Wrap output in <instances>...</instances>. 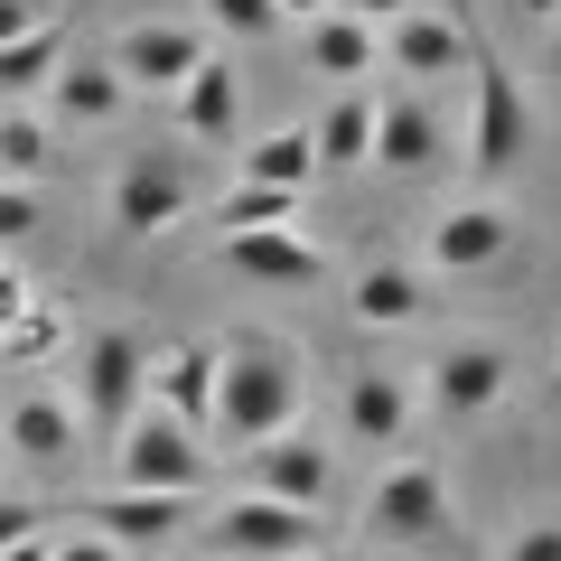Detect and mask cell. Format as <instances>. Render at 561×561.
Instances as JSON below:
<instances>
[{"label":"cell","instance_id":"1","mask_svg":"<svg viewBox=\"0 0 561 561\" xmlns=\"http://www.w3.org/2000/svg\"><path fill=\"white\" fill-rule=\"evenodd\" d=\"M300 421H309V356L290 337L216 346V421H206V440L253 449V440H272V431H300Z\"/></svg>","mask_w":561,"mask_h":561},{"label":"cell","instance_id":"2","mask_svg":"<svg viewBox=\"0 0 561 561\" xmlns=\"http://www.w3.org/2000/svg\"><path fill=\"white\" fill-rule=\"evenodd\" d=\"M534 103H524V84H515V66L496 57V47H468V131H459V150H468V169H478L486 187L496 179H515L524 160H534Z\"/></svg>","mask_w":561,"mask_h":561},{"label":"cell","instance_id":"3","mask_svg":"<svg viewBox=\"0 0 561 561\" xmlns=\"http://www.w3.org/2000/svg\"><path fill=\"white\" fill-rule=\"evenodd\" d=\"M356 524H365V542H375V552L440 542L449 524H459V486H449V468H440V459H393L375 486H365Z\"/></svg>","mask_w":561,"mask_h":561},{"label":"cell","instance_id":"4","mask_svg":"<svg viewBox=\"0 0 561 561\" xmlns=\"http://www.w3.org/2000/svg\"><path fill=\"white\" fill-rule=\"evenodd\" d=\"M103 459H113V486H140V496H206V478H216V449L150 402L103 440Z\"/></svg>","mask_w":561,"mask_h":561},{"label":"cell","instance_id":"5","mask_svg":"<svg viewBox=\"0 0 561 561\" xmlns=\"http://www.w3.org/2000/svg\"><path fill=\"white\" fill-rule=\"evenodd\" d=\"M140 402H150V346H140L131 328H94V337L76 346V393H66L76 431L113 440V431L140 412Z\"/></svg>","mask_w":561,"mask_h":561},{"label":"cell","instance_id":"6","mask_svg":"<svg viewBox=\"0 0 561 561\" xmlns=\"http://www.w3.org/2000/svg\"><path fill=\"white\" fill-rule=\"evenodd\" d=\"M187 206H197V160L187 150H131L103 187V216L113 234H179Z\"/></svg>","mask_w":561,"mask_h":561},{"label":"cell","instance_id":"7","mask_svg":"<svg viewBox=\"0 0 561 561\" xmlns=\"http://www.w3.org/2000/svg\"><path fill=\"white\" fill-rule=\"evenodd\" d=\"M206 542H216V561H319L328 552V524L309 515V505H272V496H225L216 524H206Z\"/></svg>","mask_w":561,"mask_h":561},{"label":"cell","instance_id":"8","mask_svg":"<svg viewBox=\"0 0 561 561\" xmlns=\"http://www.w3.org/2000/svg\"><path fill=\"white\" fill-rule=\"evenodd\" d=\"M412 393H421L431 421H486L505 393H515V356H505L496 337H459L449 356H431L412 375Z\"/></svg>","mask_w":561,"mask_h":561},{"label":"cell","instance_id":"9","mask_svg":"<svg viewBox=\"0 0 561 561\" xmlns=\"http://www.w3.org/2000/svg\"><path fill=\"white\" fill-rule=\"evenodd\" d=\"M383 179H431V169H449V113L431 94H412V84H375V160Z\"/></svg>","mask_w":561,"mask_h":561},{"label":"cell","instance_id":"10","mask_svg":"<svg viewBox=\"0 0 561 561\" xmlns=\"http://www.w3.org/2000/svg\"><path fill=\"white\" fill-rule=\"evenodd\" d=\"M206 57H216V38H206L197 20H131L103 66L122 76V94H179Z\"/></svg>","mask_w":561,"mask_h":561},{"label":"cell","instance_id":"11","mask_svg":"<svg viewBox=\"0 0 561 561\" xmlns=\"http://www.w3.org/2000/svg\"><path fill=\"white\" fill-rule=\"evenodd\" d=\"M468 47H478V28H468L459 10H431V0H412V10L383 28V76L412 84V94H431L440 76H468Z\"/></svg>","mask_w":561,"mask_h":561},{"label":"cell","instance_id":"12","mask_svg":"<svg viewBox=\"0 0 561 561\" xmlns=\"http://www.w3.org/2000/svg\"><path fill=\"white\" fill-rule=\"evenodd\" d=\"M328 486H337V449L319 440V431H272V440L243 449V496H272V505H309L319 515Z\"/></svg>","mask_w":561,"mask_h":561},{"label":"cell","instance_id":"13","mask_svg":"<svg viewBox=\"0 0 561 561\" xmlns=\"http://www.w3.org/2000/svg\"><path fill=\"white\" fill-rule=\"evenodd\" d=\"M515 253V216H505L496 197H449L440 216H431V234H421V262L449 280H478L496 272V262Z\"/></svg>","mask_w":561,"mask_h":561},{"label":"cell","instance_id":"14","mask_svg":"<svg viewBox=\"0 0 561 561\" xmlns=\"http://www.w3.org/2000/svg\"><path fill=\"white\" fill-rule=\"evenodd\" d=\"M412 421H421V393H412V375H393V365H356V375L337 383V431L356 449H402Z\"/></svg>","mask_w":561,"mask_h":561},{"label":"cell","instance_id":"15","mask_svg":"<svg viewBox=\"0 0 561 561\" xmlns=\"http://www.w3.org/2000/svg\"><path fill=\"white\" fill-rule=\"evenodd\" d=\"M225 272L253 290H309V280H328V253L300 225H272V234H225Z\"/></svg>","mask_w":561,"mask_h":561},{"label":"cell","instance_id":"16","mask_svg":"<svg viewBox=\"0 0 561 561\" xmlns=\"http://www.w3.org/2000/svg\"><path fill=\"white\" fill-rule=\"evenodd\" d=\"M76 524H84V534H103V542H122V552H150V542H169V534H187V524H197V496H140V486H103Z\"/></svg>","mask_w":561,"mask_h":561},{"label":"cell","instance_id":"17","mask_svg":"<svg viewBox=\"0 0 561 561\" xmlns=\"http://www.w3.org/2000/svg\"><path fill=\"white\" fill-rule=\"evenodd\" d=\"M150 412H169L179 431L206 440V421H216V346L206 337H179L150 356Z\"/></svg>","mask_w":561,"mask_h":561},{"label":"cell","instance_id":"18","mask_svg":"<svg viewBox=\"0 0 561 561\" xmlns=\"http://www.w3.org/2000/svg\"><path fill=\"white\" fill-rule=\"evenodd\" d=\"M179 131L197 140V150H234L243 140V76H234V57H206L197 76L179 84Z\"/></svg>","mask_w":561,"mask_h":561},{"label":"cell","instance_id":"19","mask_svg":"<svg viewBox=\"0 0 561 561\" xmlns=\"http://www.w3.org/2000/svg\"><path fill=\"white\" fill-rule=\"evenodd\" d=\"M300 57H309V76H328V84L346 94V84H375V76H383V28L319 10V20L300 28Z\"/></svg>","mask_w":561,"mask_h":561},{"label":"cell","instance_id":"20","mask_svg":"<svg viewBox=\"0 0 561 561\" xmlns=\"http://www.w3.org/2000/svg\"><path fill=\"white\" fill-rule=\"evenodd\" d=\"M243 187H280V197H309L319 187V150H309V122H280V131H253L234 150Z\"/></svg>","mask_w":561,"mask_h":561},{"label":"cell","instance_id":"21","mask_svg":"<svg viewBox=\"0 0 561 561\" xmlns=\"http://www.w3.org/2000/svg\"><path fill=\"white\" fill-rule=\"evenodd\" d=\"M346 309H356V328H421L431 290H421L412 262H365V272L346 280Z\"/></svg>","mask_w":561,"mask_h":561},{"label":"cell","instance_id":"22","mask_svg":"<svg viewBox=\"0 0 561 561\" xmlns=\"http://www.w3.org/2000/svg\"><path fill=\"white\" fill-rule=\"evenodd\" d=\"M309 150H319V179L328 169H365L375 160V84H346V94L309 122Z\"/></svg>","mask_w":561,"mask_h":561},{"label":"cell","instance_id":"23","mask_svg":"<svg viewBox=\"0 0 561 561\" xmlns=\"http://www.w3.org/2000/svg\"><path fill=\"white\" fill-rule=\"evenodd\" d=\"M10 449H20L28 468H66L84 449V431H76V412H66V393H20L10 402Z\"/></svg>","mask_w":561,"mask_h":561},{"label":"cell","instance_id":"24","mask_svg":"<svg viewBox=\"0 0 561 561\" xmlns=\"http://www.w3.org/2000/svg\"><path fill=\"white\" fill-rule=\"evenodd\" d=\"M122 103H131V94H122V76H113L103 57H66L57 84H47V113H57V122H84V131L122 122Z\"/></svg>","mask_w":561,"mask_h":561},{"label":"cell","instance_id":"25","mask_svg":"<svg viewBox=\"0 0 561 561\" xmlns=\"http://www.w3.org/2000/svg\"><path fill=\"white\" fill-rule=\"evenodd\" d=\"M57 66H66V28L57 20L28 28V38H10L0 47V103H38L47 84H57Z\"/></svg>","mask_w":561,"mask_h":561},{"label":"cell","instance_id":"26","mask_svg":"<svg viewBox=\"0 0 561 561\" xmlns=\"http://www.w3.org/2000/svg\"><path fill=\"white\" fill-rule=\"evenodd\" d=\"M47 113L38 103H0V187H38L47 179Z\"/></svg>","mask_w":561,"mask_h":561},{"label":"cell","instance_id":"27","mask_svg":"<svg viewBox=\"0 0 561 561\" xmlns=\"http://www.w3.org/2000/svg\"><path fill=\"white\" fill-rule=\"evenodd\" d=\"M216 225L225 234H272V225H300V197H280V187H216Z\"/></svg>","mask_w":561,"mask_h":561},{"label":"cell","instance_id":"28","mask_svg":"<svg viewBox=\"0 0 561 561\" xmlns=\"http://www.w3.org/2000/svg\"><path fill=\"white\" fill-rule=\"evenodd\" d=\"M206 38H280V10L272 0H206Z\"/></svg>","mask_w":561,"mask_h":561},{"label":"cell","instance_id":"29","mask_svg":"<svg viewBox=\"0 0 561 561\" xmlns=\"http://www.w3.org/2000/svg\"><path fill=\"white\" fill-rule=\"evenodd\" d=\"M57 346H66L57 309H28V319H10V328H0V365H38V356H57Z\"/></svg>","mask_w":561,"mask_h":561},{"label":"cell","instance_id":"30","mask_svg":"<svg viewBox=\"0 0 561 561\" xmlns=\"http://www.w3.org/2000/svg\"><path fill=\"white\" fill-rule=\"evenodd\" d=\"M496 561H561V515H524Z\"/></svg>","mask_w":561,"mask_h":561},{"label":"cell","instance_id":"31","mask_svg":"<svg viewBox=\"0 0 561 561\" xmlns=\"http://www.w3.org/2000/svg\"><path fill=\"white\" fill-rule=\"evenodd\" d=\"M38 234V187H0V243Z\"/></svg>","mask_w":561,"mask_h":561},{"label":"cell","instance_id":"32","mask_svg":"<svg viewBox=\"0 0 561 561\" xmlns=\"http://www.w3.org/2000/svg\"><path fill=\"white\" fill-rule=\"evenodd\" d=\"M47 561H131V552H122V542H103V534H84V524H76V534H57V542H47Z\"/></svg>","mask_w":561,"mask_h":561},{"label":"cell","instance_id":"33","mask_svg":"<svg viewBox=\"0 0 561 561\" xmlns=\"http://www.w3.org/2000/svg\"><path fill=\"white\" fill-rule=\"evenodd\" d=\"M47 20H57L47 0H0V47H10V38H28V28H47Z\"/></svg>","mask_w":561,"mask_h":561},{"label":"cell","instance_id":"34","mask_svg":"<svg viewBox=\"0 0 561 561\" xmlns=\"http://www.w3.org/2000/svg\"><path fill=\"white\" fill-rule=\"evenodd\" d=\"M328 10H337V20H365V28H393L412 0H328Z\"/></svg>","mask_w":561,"mask_h":561},{"label":"cell","instance_id":"35","mask_svg":"<svg viewBox=\"0 0 561 561\" xmlns=\"http://www.w3.org/2000/svg\"><path fill=\"white\" fill-rule=\"evenodd\" d=\"M28 309H38V290H28V272H10V262H0V328H10V319H28Z\"/></svg>","mask_w":561,"mask_h":561},{"label":"cell","instance_id":"36","mask_svg":"<svg viewBox=\"0 0 561 561\" xmlns=\"http://www.w3.org/2000/svg\"><path fill=\"white\" fill-rule=\"evenodd\" d=\"M28 534H38V505H28V496H0V552L28 542Z\"/></svg>","mask_w":561,"mask_h":561},{"label":"cell","instance_id":"37","mask_svg":"<svg viewBox=\"0 0 561 561\" xmlns=\"http://www.w3.org/2000/svg\"><path fill=\"white\" fill-rule=\"evenodd\" d=\"M272 10H280V20H300V28H309V20L328 10V0H272Z\"/></svg>","mask_w":561,"mask_h":561},{"label":"cell","instance_id":"38","mask_svg":"<svg viewBox=\"0 0 561 561\" xmlns=\"http://www.w3.org/2000/svg\"><path fill=\"white\" fill-rule=\"evenodd\" d=\"M0 561H47V534H28V542H10Z\"/></svg>","mask_w":561,"mask_h":561},{"label":"cell","instance_id":"39","mask_svg":"<svg viewBox=\"0 0 561 561\" xmlns=\"http://www.w3.org/2000/svg\"><path fill=\"white\" fill-rule=\"evenodd\" d=\"M505 10H524V20H561V0H505Z\"/></svg>","mask_w":561,"mask_h":561},{"label":"cell","instance_id":"40","mask_svg":"<svg viewBox=\"0 0 561 561\" xmlns=\"http://www.w3.org/2000/svg\"><path fill=\"white\" fill-rule=\"evenodd\" d=\"M552 76H561V28H552Z\"/></svg>","mask_w":561,"mask_h":561},{"label":"cell","instance_id":"41","mask_svg":"<svg viewBox=\"0 0 561 561\" xmlns=\"http://www.w3.org/2000/svg\"><path fill=\"white\" fill-rule=\"evenodd\" d=\"M319 561H356V552H319Z\"/></svg>","mask_w":561,"mask_h":561}]
</instances>
